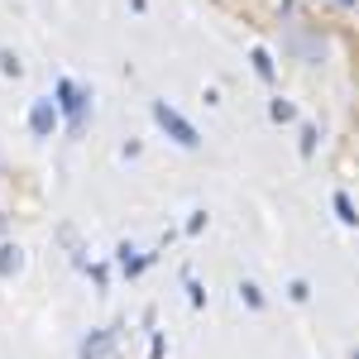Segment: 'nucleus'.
I'll return each mask as SVG.
<instances>
[{"label": "nucleus", "mask_w": 359, "mask_h": 359, "mask_svg": "<svg viewBox=\"0 0 359 359\" xmlns=\"http://www.w3.org/2000/svg\"><path fill=\"white\" fill-rule=\"evenodd\" d=\"M154 125H158V130H163L172 144H182V149H196V144H201L196 125L187 120V115H177L172 106H168V101H154Z\"/></svg>", "instance_id": "obj_1"}, {"label": "nucleus", "mask_w": 359, "mask_h": 359, "mask_svg": "<svg viewBox=\"0 0 359 359\" xmlns=\"http://www.w3.org/2000/svg\"><path fill=\"white\" fill-rule=\"evenodd\" d=\"M86 96L82 86H72V82H57V111H67V125H72V135H82V125H86Z\"/></svg>", "instance_id": "obj_2"}, {"label": "nucleus", "mask_w": 359, "mask_h": 359, "mask_svg": "<svg viewBox=\"0 0 359 359\" xmlns=\"http://www.w3.org/2000/svg\"><path fill=\"white\" fill-rule=\"evenodd\" d=\"M29 130H34L39 139H48L57 130V101L53 96H39V101L29 106Z\"/></svg>", "instance_id": "obj_3"}, {"label": "nucleus", "mask_w": 359, "mask_h": 359, "mask_svg": "<svg viewBox=\"0 0 359 359\" xmlns=\"http://www.w3.org/2000/svg\"><path fill=\"white\" fill-rule=\"evenodd\" d=\"M111 350H115V335L111 331H96L82 345V359H111Z\"/></svg>", "instance_id": "obj_4"}, {"label": "nucleus", "mask_w": 359, "mask_h": 359, "mask_svg": "<svg viewBox=\"0 0 359 359\" xmlns=\"http://www.w3.org/2000/svg\"><path fill=\"white\" fill-rule=\"evenodd\" d=\"M20 269H25V254H20L15 245H5L0 249V278H15Z\"/></svg>", "instance_id": "obj_5"}, {"label": "nucleus", "mask_w": 359, "mask_h": 359, "mask_svg": "<svg viewBox=\"0 0 359 359\" xmlns=\"http://www.w3.org/2000/svg\"><path fill=\"white\" fill-rule=\"evenodd\" d=\"M335 216H340L345 225H359V216H355V201H350L345 192H335Z\"/></svg>", "instance_id": "obj_6"}, {"label": "nucleus", "mask_w": 359, "mask_h": 359, "mask_svg": "<svg viewBox=\"0 0 359 359\" xmlns=\"http://www.w3.org/2000/svg\"><path fill=\"white\" fill-rule=\"evenodd\" d=\"M254 72H259L264 82H273V57L264 53V48H254Z\"/></svg>", "instance_id": "obj_7"}, {"label": "nucleus", "mask_w": 359, "mask_h": 359, "mask_svg": "<svg viewBox=\"0 0 359 359\" xmlns=\"http://www.w3.org/2000/svg\"><path fill=\"white\" fill-rule=\"evenodd\" d=\"M0 72H5V77H20V57H15V53H0Z\"/></svg>", "instance_id": "obj_8"}, {"label": "nucleus", "mask_w": 359, "mask_h": 359, "mask_svg": "<svg viewBox=\"0 0 359 359\" xmlns=\"http://www.w3.org/2000/svg\"><path fill=\"white\" fill-rule=\"evenodd\" d=\"M240 297H245L249 306H264V292H259V287H254V283H245V287H240Z\"/></svg>", "instance_id": "obj_9"}, {"label": "nucleus", "mask_w": 359, "mask_h": 359, "mask_svg": "<svg viewBox=\"0 0 359 359\" xmlns=\"http://www.w3.org/2000/svg\"><path fill=\"white\" fill-rule=\"evenodd\" d=\"M269 115H273V120H292V115H297V111H292L287 101H273V106H269Z\"/></svg>", "instance_id": "obj_10"}, {"label": "nucleus", "mask_w": 359, "mask_h": 359, "mask_svg": "<svg viewBox=\"0 0 359 359\" xmlns=\"http://www.w3.org/2000/svg\"><path fill=\"white\" fill-rule=\"evenodd\" d=\"M311 149H316V130L306 125V130H302V154H311Z\"/></svg>", "instance_id": "obj_11"}, {"label": "nucleus", "mask_w": 359, "mask_h": 359, "mask_svg": "<svg viewBox=\"0 0 359 359\" xmlns=\"http://www.w3.org/2000/svg\"><path fill=\"white\" fill-rule=\"evenodd\" d=\"M340 5H355V0H340Z\"/></svg>", "instance_id": "obj_12"}, {"label": "nucleus", "mask_w": 359, "mask_h": 359, "mask_svg": "<svg viewBox=\"0 0 359 359\" xmlns=\"http://www.w3.org/2000/svg\"><path fill=\"white\" fill-rule=\"evenodd\" d=\"M355 359H359V355H355Z\"/></svg>", "instance_id": "obj_13"}]
</instances>
